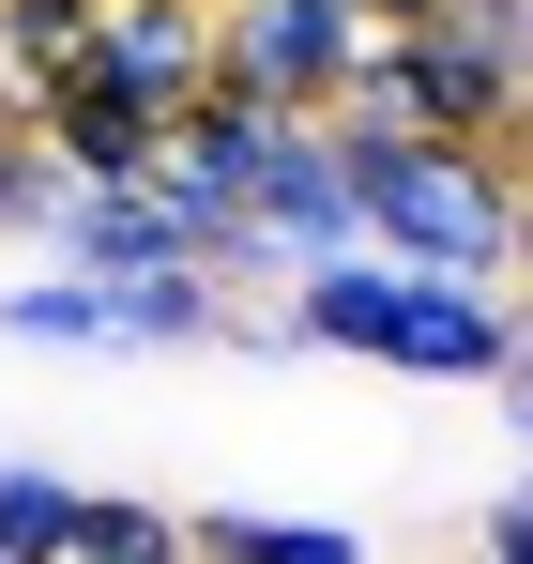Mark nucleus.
<instances>
[{
	"label": "nucleus",
	"mask_w": 533,
	"mask_h": 564,
	"mask_svg": "<svg viewBox=\"0 0 533 564\" xmlns=\"http://www.w3.org/2000/svg\"><path fill=\"white\" fill-rule=\"evenodd\" d=\"M46 153H31V122H0V245H46Z\"/></svg>",
	"instance_id": "9d476101"
},
{
	"label": "nucleus",
	"mask_w": 533,
	"mask_h": 564,
	"mask_svg": "<svg viewBox=\"0 0 533 564\" xmlns=\"http://www.w3.org/2000/svg\"><path fill=\"white\" fill-rule=\"evenodd\" d=\"M31 260H62V275H91V290H122V275H153V260H183V214L153 184H122V198H46V245Z\"/></svg>",
	"instance_id": "39448f33"
},
{
	"label": "nucleus",
	"mask_w": 533,
	"mask_h": 564,
	"mask_svg": "<svg viewBox=\"0 0 533 564\" xmlns=\"http://www.w3.org/2000/svg\"><path fill=\"white\" fill-rule=\"evenodd\" d=\"M366 62L351 0H214V93L260 107V122H336Z\"/></svg>",
	"instance_id": "f03ea898"
},
{
	"label": "nucleus",
	"mask_w": 533,
	"mask_h": 564,
	"mask_svg": "<svg viewBox=\"0 0 533 564\" xmlns=\"http://www.w3.org/2000/svg\"><path fill=\"white\" fill-rule=\"evenodd\" d=\"M183 550L198 564H381L351 519H320V503H198Z\"/></svg>",
	"instance_id": "423d86ee"
},
{
	"label": "nucleus",
	"mask_w": 533,
	"mask_h": 564,
	"mask_svg": "<svg viewBox=\"0 0 533 564\" xmlns=\"http://www.w3.org/2000/svg\"><path fill=\"white\" fill-rule=\"evenodd\" d=\"M198 15H214V0H198Z\"/></svg>",
	"instance_id": "f3484780"
},
{
	"label": "nucleus",
	"mask_w": 533,
	"mask_h": 564,
	"mask_svg": "<svg viewBox=\"0 0 533 564\" xmlns=\"http://www.w3.org/2000/svg\"><path fill=\"white\" fill-rule=\"evenodd\" d=\"M488 412H503V443H519V458H533V321H519V351L488 367Z\"/></svg>",
	"instance_id": "9b49d317"
},
{
	"label": "nucleus",
	"mask_w": 533,
	"mask_h": 564,
	"mask_svg": "<svg viewBox=\"0 0 533 564\" xmlns=\"http://www.w3.org/2000/svg\"><path fill=\"white\" fill-rule=\"evenodd\" d=\"M91 15L107 0H0V122H31L46 93L91 77Z\"/></svg>",
	"instance_id": "0eeeda50"
},
{
	"label": "nucleus",
	"mask_w": 533,
	"mask_h": 564,
	"mask_svg": "<svg viewBox=\"0 0 533 564\" xmlns=\"http://www.w3.org/2000/svg\"><path fill=\"white\" fill-rule=\"evenodd\" d=\"M91 93L183 122V107L214 93V15H198V0H107V15H91Z\"/></svg>",
	"instance_id": "7ed1b4c3"
},
{
	"label": "nucleus",
	"mask_w": 533,
	"mask_h": 564,
	"mask_svg": "<svg viewBox=\"0 0 533 564\" xmlns=\"http://www.w3.org/2000/svg\"><path fill=\"white\" fill-rule=\"evenodd\" d=\"M0 336L15 351H77V367H122V290L62 275V260H31V275L0 290Z\"/></svg>",
	"instance_id": "6e6552de"
},
{
	"label": "nucleus",
	"mask_w": 533,
	"mask_h": 564,
	"mask_svg": "<svg viewBox=\"0 0 533 564\" xmlns=\"http://www.w3.org/2000/svg\"><path fill=\"white\" fill-rule=\"evenodd\" d=\"M472 153H488V169H503V198H533V93L503 107V122H488V138H472Z\"/></svg>",
	"instance_id": "f8f14e48"
},
{
	"label": "nucleus",
	"mask_w": 533,
	"mask_h": 564,
	"mask_svg": "<svg viewBox=\"0 0 533 564\" xmlns=\"http://www.w3.org/2000/svg\"><path fill=\"white\" fill-rule=\"evenodd\" d=\"M290 321H305V351H336V367H396V381H488L519 351V305L488 275H412V260H320V275H290Z\"/></svg>",
	"instance_id": "f257e3e1"
},
{
	"label": "nucleus",
	"mask_w": 533,
	"mask_h": 564,
	"mask_svg": "<svg viewBox=\"0 0 533 564\" xmlns=\"http://www.w3.org/2000/svg\"><path fill=\"white\" fill-rule=\"evenodd\" d=\"M457 15H488V31H503V46L533 62V0H457Z\"/></svg>",
	"instance_id": "2eb2a0df"
},
{
	"label": "nucleus",
	"mask_w": 533,
	"mask_h": 564,
	"mask_svg": "<svg viewBox=\"0 0 533 564\" xmlns=\"http://www.w3.org/2000/svg\"><path fill=\"white\" fill-rule=\"evenodd\" d=\"M62 564H198V550H183V503L91 488V503H77V550H62Z\"/></svg>",
	"instance_id": "1a4fd4ad"
},
{
	"label": "nucleus",
	"mask_w": 533,
	"mask_h": 564,
	"mask_svg": "<svg viewBox=\"0 0 533 564\" xmlns=\"http://www.w3.org/2000/svg\"><path fill=\"white\" fill-rule=\"evenodd\" d=\"M503 503H519V519H533V458H519V488H503Z\"/></svg>",
	"instance_id": "dca6fc26"
},
{
	"label": "nucleus",
	"mask_w": 533,
	"mask_h": 564,
	"mask_svg": "<svg viewBox=\"0 0 533 564\" xmlns=\"http://www.w3.org/2000/svg\"><path fill=\"white\" fill-rule=\"evenodd\" d=\"M366 31H427V15H457V0H351Z\"/></svg>",
	"instance_id": "4468645a"
},
{
	"label": "nucleus",
	"mask_w": 533,
	"mask_h": 564,
	"mask_svg": "<svg viewBox=\"0 0 533 564\" xmlns=\"http://www.w3.org/2000/svg\"><path fill=\"white\" fill-rule=\"evenodd\" d=\"M31 153H46V184H77V198H122V184H153V153H168V122L153 107H122V93H46L31 107Z\"/></svg>",
	"instance_id": "20e7f679"
},
{
	"label": "nucleus",
	"mask_w": 533,
	"mask_h": 564,
	"mask_svg": "<svg viewBox=\"0 0 533 564\" xmlns=\"http://www.w3.org/2000/svg\"><path fill=\"white\" fill-rule=\"evenodd\" d=\"M503 305L533 321V198H519V245H503Z\"/></svg>",
	"instance_id": "ddd939ff"
}]
</instances>
